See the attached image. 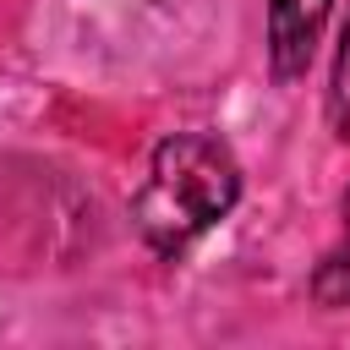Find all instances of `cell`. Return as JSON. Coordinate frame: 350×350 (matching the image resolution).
<instances>
[{
	"mask_svg": "<svg viewBox=\"0 0 350 350\" xmlns=\"http://www.w3.org/2000/svg\"><path fill=\"white\" fill-rule=\"evenodd\" d=\"M323 120L339 142H350V16L339 27V49H334V71H328V98H323Z\"/></svg>",
	"mask_w": 350,
	"mask_h": 350,
	"instance_id": "4",
	"label": "cell"
},
{
	"mask_svg": "<svg viewBox=\"0 0 350 350\" xmlns=\"http://www.w3.org/2000/svg\"><path fill=\"white\" fill-rule=\"evenodd\" d=\"M334 0H268V71L273 82H301L323 44Z\"/></svg>",
	"mask_w": 350,
	"mask_h": 350,
	"instance_id": "2",
	"label": "cell"
},
{
	"mask_svg": "<svg viewBox=\"0 0 350 350\" xmlns=\"http://www.w3.org/2000/svg\"><path fill=\"white\" fill-rule=\"evenodd\" d=\"M312 301L317 306H350V191L339 202V241L323 252V262L312 268Z\"/></svg>",
	"mask_w": 350,
	"mask_h": 350,
	"instance_id": "3",
	"label": "cell"
},
{
	"mask_svg": "<svg viewBox=\"0 0 350 350\" xmlns=\"http://www.w3.org/2000/svg\"><path fill=\"white\" fill-rule=\"evenodd\" d=\"M241 202V164L213 131H170L148 153V175L131 191V230L164 262L186 257Z\"/></svg>",
	"mask_w": 350,
	"mask_h": 350,
	"instance_id": "1",
	"label": "cell"
}]
</instances>
